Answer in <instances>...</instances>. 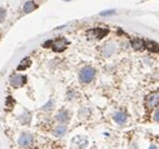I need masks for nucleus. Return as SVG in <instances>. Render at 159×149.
<instances>
[{"mask_svg": "<svg viewBox=\"0 0 159 149\" xmlns=\"http://www.w3.org/2000/svg\"><path fill=\"white\" fill-rule=\"evenodd\" d=\"M14 104H15V100H14L11 97H8V98H7V103H5L7 109H8V110L11 109V106H14Z\"/></svg>", "mask_w": 159, "mask_h": 149, "instance_id": "16", "label": "nucleus"}, {"mask_svg": "<svg viewBox=\"0 0 159 149\" xmlns=\"http://www.w3.org/2000/svg\"><path fill=\"white\" fill-rule=\"evenodd\" d=\"M26 83V77L25 75H13L10 79V84L14 88H20Z\"/></svg>", "mask_w": 159, "mask_h": 149, "instance_id": "4", "label": "nucleus"}, {"mask_svg": "<svg viewBox=\"0 0 159 149\" xmlns=\"http://www.w3.org/2000/svg\"><path fill=\"white\" fill-rule=\"evenodd\" d=\"M65 133H66V127H64V125H59L54 129V135L55 137H63Z\"/></svg>", "mask_w": 159, "mask_h": 149, "instance_id": "14", "label": "nucleus"}, {"mask_svg": "<svg viewBox=\"0 0 159 149\" xmlns=\"http://www.w3.org/2000/svg\"><path fill=\"white\" fill-rule=\"evenodd\" d=\"M38 7H36V4L34 3V2H26L25 4H24V8H23V13L24 14H29V13H31L33 10H35Z\"/></svg>", "mask_w": 159, "mask_h": 149, "instance_id": "10", "label": "nucleus"}, {"mask_svg": "<svg viewBox=\"0 0 159 149\" xmlns=\"http://www.w3.org/2000/svg\"><path fill=\"white\" fill-rule=\"evenodd\" d=\"M108 34H109V29L108 28H94V29L87 30V36L88 38L102 39V38H104V36H107Z\"/></svg>", "mask_w": 159, "mask_h": 149, "instance_id": "2", "label": "nucleus"}, {"mask_svg": "<svg viewBox=\"0 0 159 149\" xmlns=\"http://www.w3.org/2000/svg\"><path fill=\"white\" fill-rule=\"evenodd\" d=\"M5 16H7V11L4 8H0V23L5 20Z\"/></svg>", "mask_w": 159, "mask_h": 149, "instance_id": "17", "label": "nucleus"}, {"mask_svg": "<svg viewBox=\"0 0 159 149\" xmlns=\"http://www.w3.org/2000/svg\"><path fill=\"white\" fill-rule=\"evenodd\" d=\"M147 105H148V108H154L158 105V92L152 93L147 98Z\"/></svg>", "mask_w": 159, "mask_h": 149, "instance_id": "7", "label": "nucleus"}, {"mask_svg": "<svg viewBox=\"0 0 159 149\" xmlns=\"http://www.w3.org/2000/svg\"><path fill=\"white\" fill-rule=\"evenodd\" d=\"M52 104H53V102H49V103H48V104H47V105H44V106H43V109H49V108H50V105H52Z\"/></svg>", "mask_w": 159, "mask_h": 149, "instance_id": "20", "label": "nucleus"}, {"mask_svg": "<svg viewBox=\"0 0 159 149\" xmlns=\"http://www.w3.org/2000/svg\"><path fill=\"white\" fill-rule=\"evenodd\" d=\"M102 52H103V54H104L105 56H110V55L115 52V44H114V43H108V44H105V45L103 47Z\"/></svg>", "mask_w": 159, "mask_h": 149, "instance_id": "8", "label": "nucleus"}, {"mask_svg": "<svg viewBox=\"0 0 159 149\" xmlns=\"http://www.w3.org/2000/svg\"><path fill=\"white\" fill-rule=\"evenodd\" d=\"M113 14H115V10H105V11L100 13V15H103V16H108V15H113Z\"/></svg>", "mask_w": 159, "mask_h": 149, "instance_id": "18", "label": "nucleus"}, {"mask_svg": "<svg viewBox=\"0 0 159 149\" xmlns=\"http://www.w3.org/2000/svg\"><path fill=\"white\" fill-rule=\"evenodd\" d=\"M58 120L61 122V123H66L69 120V114L66 110H60L58 113Z\"/></svg>", "mask_w": 159, "mask_h": 149, "instance_id": "13", "label": "nucleus"}, {"mask_svg": "<svg viewBox=\"0 0 159 149\" xmlns=\"http://www.w3.org/2000/svg\"><path fill=\"white\" fill-rule=\"evenodd\" d=\"M65 2H69V0H65Z\"/></svg>", "mask_w": 159, "mask_h": 149, "instance_id": "24", "label": "nucleus"}, {"mask_svg": "<svg viewBox=\"0 0 159 149\" xmlns=\"http://www.w3.org/2000/svg\"><path fill=\"white\" fill-rule=\"evenodd\" d=\"M52 45H53V40H52V39H50V40H47V42L43 44V47H44V48H50Z\"/></svg>", "mask_w": 159, "mask_h": 149, "instance_id": "19", "label": "nucleus"}, {"mask_svg": "<svg viewBox=\"0 0 159 149\" xmlns=\"http://www.w3.org/2000/svg\"><path fill=\"white\" fill-rule=\"evenodd\" d=\"M30 59L29 58H25L24 60H21V63L19 64V66H18V70H24V69H26V68H29L30 66Z\"/></svg>", "mask_w": 159, "mask_h": 149, "instance_id": "15", "label": "nucleus"}, {"mask_svg": "<svg viewBox=\"0 0 159 149\" xmlns=\"http://www.w3.org/2000/svg\"><path fill=\"white\" fill-rule=\"evenodd\" d=\"M73 145L75 148H78V149H83V148H85L88 145V139L82 137V135H78V137H75L73 139Z\"/></svg>", "mask_w": 159, "mask_h": 149, "instance_id": "5", "label": "nucleus"}, {"mask_svg": "<svg viewBox=\"0 0 159 149\" xmlns=\"http://www.w3.org/2000/svg\"><path fill=\"white\" fill-rule=\"evenodd\" d=\"M149 149H158V148H157V145H150Z\"/></svg>", "mask_w": 159, "mask_h": 149, "instance_id": "22", "label": "nucleus"}, {"mask_svg": "<svg viewBox=\"0 0 159 149\" xmlns=\"http://www.w3.org/2000/svg\"><path fill=\"white\" fill-rule=\"evenodd\" d=\"M144 48L149 49L150 52H158V44L155 42H152V40H145L144 42Z\"/></svg>", "mask_w": 159, "mask_h": 149, "instance_id": "12", "label": "nucleus"}, {"mask_svg": "<svg viewBox=\"0 0 159 149\" xmlns=\"http://www.w3.org/2000/svg\"><path fill=\"white\" fill-rule=\"evenodd\" d=\"M33 149H38V148H33Z\"/></svg>", "mask_w": 159, "mask_h": 149, "instance_id": "23", "label": "nucleus"}, {"mask_svg": "<svg viewBox=\"0 0 159 149\" xmlns=\"http://www.w3.org/2000/svg\"><path fill=\"white\" fill-rule=\"evenodd\" d=\"M114 120L118 124H124L127 122V114L122 113V111H116V113L114 114Z\"/></svg>", "mask_w": 159, "mask_h": 149, "instance_id": "9", "label": "nucleus"}, {"mask_svg": "<svg viewBox=\"0 0 159 149\" xmlns=\"http://www.w3.org/2000/svg\"><path fill=\"white\" fill-rule=\"evenodd\" d=\"M154 120H155V122H158V109L155 110V114H154Z\"/></svg>", "mask_w": 159, "mask_h": 149, "instance_id": "21", "label": "nucleus"}, {"mask_svg": "<svg viewBox=\"0 0 159 149\" xmlns=\"http://www.w3.org/2000/svg\"><path fill=\"white\" fill-rule=\"evenodd\" d=\"M31 142H33V135L29 134V133H23L19 137V140H18V143H19L20 147H26V145L31 144Z\"/></svg>", "mask_w": 159, "mask_h": 149, "instance_id": "6", "label": "nucleus"}, {"mask_svg": "<svg viewBox=\"0 0 159 149\" xmlns=\"http://www.w3.org/2000/svg\"><path fill=\"white\" fill-rule=\"evenodd\" d=\"M94 75H95V70L92 66H85L79 73V79H80L82 83L88 84L94 79Z\"/></svg>", "mask_w": 159, "mask_h": 149, "instance_id": "1", "label": "nucleus"}, {"mask_svg": "<svg viewBox=\"0 0 159 149\" xmlns=\"http://www.w3.org/2000/svg\"><path fill=\"white\" fill-rule=\"evenodd\" d=\"M68 44H69V43H68L66 39H64V38H58V39L53 40V45H52V48H53L54 52L60 53V52H63V50L66 49Z\"/></svg>", "mask_w": 159, "mask_h": 149, "instance_id": "3", "label": "nucleus"}, {"mask_svg": "<svg viewBox=\"0 0 159 149\" xmlns=\"http://www.w3.org/2000/svg\"><path fill=\"white\" fill-rule=\"evenodd\" d=\"M132 45H133L134 49L140 50V49L144 48V40L143 39H139V38H134V39H132Z\"/></svg>", "mask_w": 159, "mask_h": 149, "instance_id": "11", "label": "nucleus"}]
</instances>
